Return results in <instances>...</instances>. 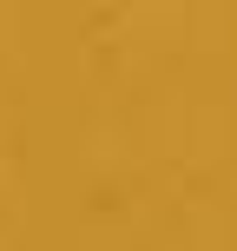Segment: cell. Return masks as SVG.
Returning <instances> with one entry per match:
<instances>
[]
</instances>
